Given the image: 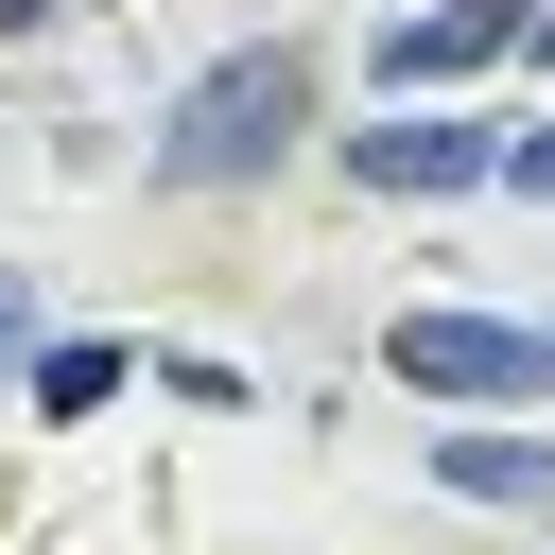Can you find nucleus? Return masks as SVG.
Here are the masks:
<instances>
[{
    "mask_svg": "<svg viewBox=\"0 0 555 555\" xmlns=\"http://www.w3.org/2000/svg\"><path fill=\"white\" fill-rule=\"evenodd\" d=\"M295 121H312V69H295V52H225V69H191V87H173L156 173H173V191H243V173H278V156H295Z\"/></svg>",
    "mask_w": 555,
    "mask_h": 555,
    "instance_id": "nucleus-1",
    "label": "nucleus"
},
{
    "mask_svg": "<svg viewBox=\"0 0 555 555\" xmlns=\"http://www.w3.org/2000/svg\"><path fill=\"white\" fill-rule=\"evenodd\" d=\"M382 364H399L416 399H538V382H555V330H503V312H399Z\"/></svg>",
    "mask_w": 555,
    "mask_h": 555,
    "instance_id": "nucleus-2",
    "label": "nucleus"
},
{
    "mask_svg": "<svg viewBox=\"0 0 555 555\" xmlns=\"http://www.w3.org/2000/svg\"><path fill=\"white\" fill-rule=\"evenodd\" d=\"M347 173H364V191H468V173H503V139H468V121H416V104H399V121H364V139H347Z\"/></svg>",
    "mask_w": 555,
    "mask_h": 555,
    "instance_id": "nucleus-3",
    "label": "nucleus"
},
{
    "mask_svg": "<svg viewBox=\"0 0 555 555\" xmlns=\"http://www.w3.org/2000/svg\"><path fill=\"white\" fill-rule=\"evenodd\" d=\"M434 486H451V503H520V520H555V451H538V434H434Z\"/></svg>",
    "mask_w": 555,
    "mask_h": 555,
    "instance_id": "nucleus-4",
    "label": "nucleus"
},
{
    "mask_svg": "<svg viewBox=\"0 0 555 555\" xmlns=\"http://www.w3.org/2000/svg\"><path fill=\"white\" fill-rule=\"evenodd\" d=\"M503 35H520V0H434V17H399V35H382V69H399V87H434V69H486Z\"/></svg>",
    "mask_w": 555,
    "mask_h": 555,
    "instance_id": "nucleus-5",
    "label": "nucleus"
},
{
    "mask_svg": "<svg viewBox=\"0 0 555 555\" xmlns=\"http://www.w3.org/2000/svg\"><path fill=\"white\" fill-rule=\"evenodd\" d=\"M17 399H35V416H104V399H121V347H104V330H52V347L17 364Z\"/></svg>",
    "mask_w": 555,
    "mask_h": 555,
    "instance_id": "nucleus-6",
    "label": "nucleus"
},
{
    "mask_svg": "<svg viewBox=\"0 0 555 555\" xmlns=\"http://www.w3.org/2000/svg\"><path fill=\"white\" fill-rule=\"evenodd\" d=\"M35 347H52V330H35V278H17V260H0V382H17V364H35Z\"/></svg>",
    "mask_w": 555,
    "mask_h": 555,
    "instance_id": "nucleus-7",
    "label": "nucleus"
},
{
    "mask_svg": "<svg viewBox=\"0 0 555 555\" xmlns=\"http://www.w3.org/2000/svg\"><path fill=\"white\" fill-rule=\"evenodd\" d=\"M503 191H538V208H555V121H538V139H503Z\"/></svg>",
    "mask_w": 555,
    "mask_h": 555,
    "instance_id": "nucleus-8",
    "label": "nucleus"
}]
</instances>
